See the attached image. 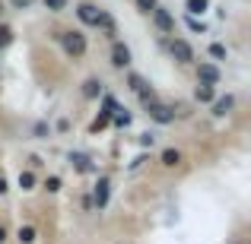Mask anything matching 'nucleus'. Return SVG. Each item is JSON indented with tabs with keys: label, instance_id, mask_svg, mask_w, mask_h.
I'll use <instances>...</instances> for the list:
<instances>
[{
	"label": "nucleus",
	"instance_id": "obj_36",
	"mask_svg": "<svg viewBox=\"0 0 251 244\" xmlns=\"http://www.w3.org/2000/svg\"><path fill=\"white\" fill-rule=\"evenodd\" d=\"M235 244H242V241H235Z\"/></svg>",
	"mask_w": 251,
	"mask_h": 244
},
{
	"label": "nucleus",
	"instance_id": "obj_18",
	"mask_svg": "<svg viewBox=\"0 0 251 244\" xmlns=\"http://www.w3.org/2000/svg\"><path fill=\"white\" fill-rule=\"evenodd\" d=\"M130 121H134V114H130L127 108H118L115 114H111V124H115V127H130Z\"/></svg>",
	"mask_w": 251,
	"mask_h": 244
},
{
	"label": "nucleus",
	"instance_id": "obj_37",
	"mask_svg": "<svg viewBox=\"0 0 251 244\" xmlns=\"http://www.w3.org/2000/svg\"><path fill=\"white\" fill-rule=\"evenodd\" d=\"M118 244H121V241H118Z\"/></svg>",
	"mask_w": 251,
	"mask_h": 244
},
{
	"label": "nucleus",
	"instance_id": "obj_32",
	"mask_svg": "<svg viewBox=\"0 0 251 244\" xmlns=\"http://www.w3.org/2000/svg\"><path fill=\"white\" fill-rule=\"evenodd\" d=\"M143 162H147V155H137V159H134V162H130V165H127V168H130V171H137V168H140V165H143Z\"/></svg>",
	"mask_w": 251,
	"mask_h": 244
},
{
	"label": "nucleus",
	"instance_id": "obj_6",
	"mask_svg": "<svg viewBox=\"0 0 251 244\" xmlns=\"http://www.w3.org/2000/svg\"><path fill=\"white\" fill-rule=\"evenodd\" d=\"M147 114H150V121L162 124V127L175 121V108H169V105H162V102H150L147 105Z\"/></svg>",
	"mask_w": 251,
	"mask_h": 244
},
{
	"label": "nucleus",
	"instance_id": "obj_30",
	"mask_svg": "<svg viewBox=\"0 0 251 244\" xmlns=\"http://www.w3.org/2000/svg\"><path fill=\"white\" fill-rule=\"evenodd\" d=\"M140 146L143 149H153L156 146V133H140Z\"/></svg>",
	"mask_w": 251,
	"mask_h": 244
},
{
	"label": "nucleus",
	"instance_id": "obj_31",
	"mask_svg": "<svg viewBox=\"0 0 251 244\" xmlns=\"http://www.w3.org/2000/svg\"><path fill=\"white\" fill-rule=\"evenodd\" d=\"M54 130L57 133H70V117H61V121L54 124Z\"/></svg>",
	"mask_w": 251,
	"mask_h": 244
},
{
	"label": "nucleus",
	"instance_id": "obj_35",
	"mask_svg": "<svg viewBox=\"0 0 251 244\" xmlns=\"http://www.w3.org/2000/svg\"><path fill=\"white\" fill-rule=\"evenodd\" d=\"M0 16H3V0H0Z\"/></svg>",
	"mask_w": 251,
	"mask_h": 244
},
{
	"label": "nucleus",
	"instance_id": "obj_13",
	"mask_svg": "<svg viewBox=\"0 0 251 244\" xmlns=\"http://www.w3.org/2000/svg\"><path fill=\"white\" fill-rule=\"evenodd\" d=\"M194 102H201V105H213V102H216V86H203V83H197V86H194Z\"/></svg>",
	"mask_w": 251,
	"mask_h": 244
},
{
	"label": "nucleus",
	"instance_id": "obj_24",
	"mask_svg": "<svg viewBox=\"0 0 251 244\" xmlns=\"http://www.w3.org/2000/svg\"><path fill=\"white\" fill-rule=\"evenodd\" d=\"M13 35H16V32H13L10 25H3V22H0V48H6V44L13 42Z\"/></svg>",
	"mask_w": 251,
	"mask_h": 244
},
{
	"label": "nucleus",
	"instance_id": "obj_15",
	"mask_svg": "<svg viewBox=\"0 0 251 244\" xmlns=\"http://www.w3.org/2000/svg\"><path fill=\"white\" fill-rule=\"evenodd\" d=\"M210 10V0H184V13H188V16H203V13Z\"/></svg>",
	"mask_w": 251,
	"mask_h": 244
},
{
	"label": "nucleus",
	"instance_id": "obj_12",
	"mask_svg": "<svg viewBox=\"0 0 251 244\" xmlns=\"http://www.w3.org/2000/svg\"><path fill=\"white\" fill-rule=\"evenodd\" d=\"M181 159H184L181 149H175V146H166V149L159 153V165H162V168H178V165H181Z\"/></svg>",
	"mask_w": 251,
	"mask_h": 244
},
{
	"label": "nucleus",
	"instance_id": "obj_29",
	"mask_svg": "<svg viewBox=\"0 0 251 244\" xmlns=\"http://www.w3.org/2000/svg\"><path fill=\"white\" fill-rule=\"evenodd\" d=\"M137 98H140L143 105H150V102H156V92H153V86H147L143 92H137Z\"/></svg>",
	"mask_w": 251,
	"mask_h": 244
},
{
	"label": "nucleus",
	"instance_id": "obj_20",
	"mask_svg": "<svg viewBox=\"0 0 251 244\" xmlns=\"http://www.w3.org/2000/svg\"><path fill=\"white\" fill-rule=\"evenodd\" d=\"M147 86H150V83L143 80L140 73H127V89H130V92H143Z\"/></svg>",
	"mask_w": 251,
	"mask_h": 244
},
{
	"label": "nucleus",
	"instance_id": "obj_19",
	"mask_svg": "<svg viewBox=\"0 0 251 244\" xmlns=\"http://www.w3.org/2000/svg\"><path fill=\"white\" fill-rule=\"evenodd\" d=\"M108 124H111V114H108V111H99V114H96V121L89 124V133H99V130H105Z\"/></svg>",
	"mask_w": 251,
	"mask_h": 244
},
{
	"label": "nucleus",
	"instance_id": "obj_5",
	"mask_svg": "<svg viewBox=\"0 0 251 244\" xmlns=\"http://www.w3.org/2000/svg\"><path fill=\"white\" fill-rule=\"evenodd\" d=\"M150 16H153V25H156V29L175 38V16H172V13L166 10V6H156V10L150 13Z\"/></svg>",
	"mask_w": 251,
	"mask_h": 244
},
{
	"label": "nucleus",
	"instance_id": "obj_16",
	"mask_svg": "<svg viewBox=\"0 0 251 244\" xmlns=\"http://www.w3.org/2000/svg\"><path fill=\"white\" fill-rule=\"evenodd\" d=\"M16 241H19V244H35V241H38L35 225H19V228H16Z\"/></svg>",
	"mask_w": 251,
	"mask_h": 244
},
{
	"label": "nucleus",
	"instance_id": "obj_21",
	"mask_svg": "<svg viewBox=\"0 0 251 244\" xmlns=\"http://www.w3.org/2000/svg\"><path fill=\"white\" fill-rule=\"evenodd\" d=\"M207 54L213 57V61H226V57H229V51H226V44H223V42H213V44L207 48Z\"/></svg>",
	"mask_w": 251,
	"mask_h": 244
},
{
	"label": "nucleus",
	"instance_id": "obj_7",
	"mask_svg": "<svg viewBox=\"0 0 251 244\" xmlns=\"http://www.w3.org/2000/svg\"><path fill=\"white\" fill-rule=\"evenodd\" d=\"M220 80H223V73H220V67H216L213 61H201V64H197V83L216 86Z\"/></svg>",
	"mask_w": 251,
	"mask_h": 244
},
{
	"label": "nucleus",
	"instance_id": "obj_9",
	"mask_svg": "<svg viewBox=\"0 0 251 244\" xmlns=\"http://www.w3.org/2000/svg\"><path fill=\"white\" fill-rule=\"evenodd\" d=\"M80 92H83V98H86V102H96V98H102V95H105V83L99 80V76H86Z\"/></svg>",
	"mask_w": 251,
	"mask_h": 244
},
{
	"label": "nucleus",
	"instance_id": "obj_25",
	"mask_svg": "<svg viewBox=\"0 0 251 244\" xmlns=\"http://www.w3.org/2000/svg\"><path fill=\"white\" fill-rule=\"evenodd\" d=\"M32 133H35L38 140H48V136H51V127H48V124H45V121H38L35 127H32Z\"/></svg>",
	"mask_w": 251,
	"mask_h": 244
},
{
	"label": "nucleus",
	"instance_id": "obj_28",
	"mask_svg": "<svg viewBox=\"0 0 251 244\" xmlns=\"http://www.w3.org/2000/svg\"><path fill=\"white\" fill-rule=\"evenodd\" d=\"M32 6H35V0H10V10H32Z\"/></svg>",
	"mask_w": 251,
	"mask_h": 244
},
{
	"label": "nucleus",
	"instance_id": "obj_27",
	"mask_svg": "<svg viewBox=\"0 0 251 244\" xmlns=\"http://www.w3.org/2000/svg\"><path fill=\"white\" fill-rule=\"evenodd\" d=\"M134 3H137V10H140V13H153L156 6H159V0H134Z\"/></svg>",
	"mask_w": 251,
	"mask_h": 244
},
{
	"label": "nucleus",
	"instance_id": "obj_14",
	"mask_svg": "<svg viewBox=\"0 0 251 244\" xmlns=\"http://www.w3.org/2000/svg\"><path fill=\"white\" fill-rule=\"evenodd\" d=\"M232 108H235V95H223V98H216V102H213V114L216 117H226Z\"/></svg>",
	"mask_w": 251,
	"mask_h": 244
},
{
	"label": "nucleus",
	"instance_id": "obj_34",
	"mask_svg": "<svg viewBox=\"0 0 251 244\" xmlns=\"http://www.w3.org/2000/svg\"><path fill=\"white\" fill-rule=\"evenodd\" d=\"M6 235H10V232H6V225H0V244H6Z\"/></svg>",
	"mask_w": 251,
	"mask_h": 244
},
{
	"label": "nucleus",
	"instance_id": "obj_11",
	"mask_svg": "<svg viewBox=\"0 0 251 244\" xmlns=\"http://www.w3.org/2000/svg\"><path fill=\"white\" fill-rule=\"evenodd\" d=\"M96 29H102V35H105V38L118 42V22H115V16H111V13H105V10H102V16H99V25H96Z\"/></svg>",
	"mask_w": 251,
	"mask_h": 244
},
{
	"label": "nucleus",
	"instance_id": "obj_33",
	"mask_svg": "<svg viewBox=\"0 0 251 244\" xmlns=\"http://www.w3.org/2000/svg\"><path fill=\"white\" fill-rule=\"evenodd\" d=\"M6 190H10V184H6V177H3V175H0V197H3V194H6Z\"/></svg>",
	"mask_w": 251,
	"mask_h": 244
},
{
	"label": "nucleus",
	"instance_id": "obj_23",
	"mask_svg": "<svg viewBox=\"0 0 251 244\" xmlns=\"http://www.w3.org/2000/svg\"><path fill=\"white\" fill-rule=\"evenodd\" d=\"M61 175H48L45 177V190H48V194H57V190H61Z\"/></svg>",
	"mask_w": 251,
	"mask_h": 244
},
{
	"label": "nucleus",
	"instance_id": "obj_22",
	"mask_svg": "<svg viewBox=\"0 0 251 244\" xmlns=\"http://www.w3.org/2000/svg\"><path fill=\"white\" fill-rule=\"evenodd\" d=\"M42 3H45V10H48V13H64L70 0H42Z\"/></svg>",
	"mask_w": 251,
	"mask_h": 244
},
{
	"label": "nucleus",
	"instance_id": "obj_2",
	"mask_svg": "<svg viewBox=\"0 0 251 244\" xmlns=\"http://www.w3.org/2000/svg\"><path fill=\"white\" fill-rule=\"evenodd\" d=\"M108 200H111V177L108 175H99V181L92 184L89 203H92V209H99V213H102V209L108 206Z\"/></svg>",
	"mask_w": 251,
	"mask_h": 244
},
{
	"label": "nucleus",
	"instance_id": "obj_1",
	"mask_svg": "<svg viewBox=\"0 0 251 244\" xmlns=\"http://www.w3.org/2000/svg\"><path fill=\"white\" fill-rule=\"evenodd\" d=\"M57 44L64 48V54L74 57V61H80V57L86 54V48H89V42H86V35L80 29H64V32H54Z\"/></svg>",
	"mask_w": 251,
	"mask_h": 244
},
{
	"label": "nucleus",
	"instance_id": "obj_17",
	"mask_svg": "<svg viewBox=\"0 0 251 244\" xmlns=\"http://www.w3.org/2000/svg\"><path fill=\"white\" fill-rule=\"evenodd\" d=\"M35 171H32V168H23V171H19V190H25V194H29V190H35Z\"/></svg>",
	"mask_w": 251,
	"mask_h": 244
},
{
	"label": "nucleus",
	"instance_id": "obj_4",
	"mask_svg": "<svg viewBox=\"0 0 251 244\" xmlns=\"http://www.w3.org/2000/svg\"><path fill=\"white\" fill-rule=\"evenodd\" d=\"M74 13H76V19H80L83 25H92V29H96V25H99V16H102V6H96L92 0H80Z\"/></svg>",
	"mask_w": 251,
	"mask_h": 244
},
{
	"label": "nucleus",
	"instance_id": "obj_8",
	"mask_svg": "<svg viewBox=\"0 0 251 244\" xmlns=\"http://www.w3.org/2000/svg\"><path fill=\"white\" fill-rule=\"evenodd\" d=\"M111 67L115 70H127L130 67V48L124 42H111Z\"/></svg>",
	"mask_w": 251,
	"mask_h": 244
},
{
	"label": "nucleus",
	"instance_id": "obj_3",
	"mask_svg": "<svg viewBox=\"0 0 251 244\" xmlns=\"http://www.w3.org/2000/svg\"><path fill=\"white\" fill-rule=\"evenodd\" d=\"M169 51H172V57H175V64H181V67H188V64L197 61V54H194V48H191L188 38H172Z\"/></svg>",
	"mask_w": 251,
	"mask_h": 244
},
{
	"label": "nucleus",
	"instance_id": "obj_26",
	"mask_svg": "<svg viewBox=\"0 0 251 244\" xmlns=\"http://www.w3.org/2000/svg\"><path fill=\"white\" fill-rule=\"evenodd\" d=\"M184 25H188L191 32H201V35H203V32H207V25H203L201 19H194V16H184Z\"/></svg>",
	"mask_w": 251,
	"mask_h": 244
},
{
	"label": "nucleus",
	"instance_id": "obj_10",
	"mask_svg": "<svg viewBox=\"0 0 251 244\" xmlns=\"http://www.w3.org/2000/svg\"><path fill=\"white\" fill-rule=\"evenodd\" d=\"M67 162L74 165V168L80 171V175H96V171H99V168L92 165V159H89L86 153H70V155H67Z\"/></svg>",
	"mask_w": 251,
	"mask_h": 244
}]
</instances>
